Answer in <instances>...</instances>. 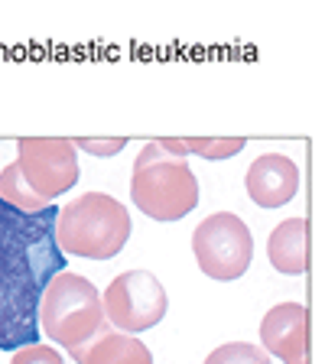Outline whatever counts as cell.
<instances>
[{"label":"cell","mask_w":325,"mask_h":364,"mask_svg":"<svg viewBox=\"0 0 325 364\" xmlns=\"http://www.w3.org/2000/svg\"><path fill=\"white\" fill-rule=\"evenodd\" d=\"M260 341L267 355L287 364H309V309L303 303L273 306L260 322Z\"/></svg>","instance_id":"ba28073f"},{"label":"cell","mask_w":325,"mask_h":364,"mask_svg":"<svg viewBox=\"0 0 325 364\" xmlns=\"http://www.w3.org/2000/svg\"><path fill=\"white\" fill-rule=\"evenodd\" d=\"M78 364H153V355L140 338L127 332H101L85 348L72 351Z\"/></svg>","instance_id":"8fae6325"},{"label":"cell","mask_w":325,"mask_h":364,"mask_svg":"<svg viewBox=\"0 0 325 364\" xmlns=\"http://www.w3.org/2000/svg\"><path fill=\"white\" fill-rule=\"evenodd\" d=\"M130 198L146 218L179 221L189 212H196L198 179L189 169L186 156H176V153L163 150L159 140H150L134 159Z\"/></svg>","instance_id":"3957f363"},{"label":"cell","mask_w":325,"mask_h":364,"mask_svg":"<svg viewBox=\"0 0 325 364\" xmlns=\"http://www.w3.org/2000/svg\"><path fill=\"white\" fill-rule=\"evenodd\" d=\"M309 221L306 218H287L270 231L267 237V257H270L273 270L299 277L309 270Z\"/></svg>","instance_id":"30bf717a"},{"label":"cell","mask_w":325,"mask_h":364,"mask_svg":"<svg viewBox=\"0 0 325 364\" xmlns=\"http://www.w3.org/2000/svg\"><path fill=\"white\" fill-rule=\"evenodd\" d=\"M244 189L260 208H280L299 192V169L283 153H264L250 163Z\"/></svg>","instance_id":"9c48e42d"},{"label":"cell","mask_w":325,"mask_h":364,"mask_svg":"<svg viewBox=\"0 0 325 364\" xmlns=\"http://www.w3.org/2000/svg\"><path fill=\"white\" fill-rule=\"evenodd\" d=\"M55 215V205L30 215L0 198V351L39 345V296L65 270Z\"/></svg>","instance_id":"6da1fadb"},{"label":"cell","mask_w":325,"mask_h":364,"mask_svg":"<svg viewBox=\"0 0 325 364\" xmlns=\"http://www.w3.org/2000/svg\"><path fill=\"white\" fill-rule=\"evenodd\" d=\"M202 364H270V355L250 341H228V345H218Z\"/></svg>","instance_id":"4fadbf2b"},{"label":"cell","mask_w":325,"mask_h":364,"mask_svg":"<svg viewBox=\"0 0 325 364\" xmlns=\"http://www.w3.org/2000/svg\"><path fill=\"white\" fill-rule=\"evenodd\" d=\"M39 332L68 351L85 348L101 332H107L98 287L78 273H55L39 296Z\"/></svg>","instance_id":"277c9868"},{"label":"cell","mask_w":325,"mask_h":364,"mask_svg":"<svg viewBox=\"0 0 325 364\" xmlns=\"http://www.w3.org/2000/svg\"><path fill=\"white\" fill-rule=\"evenodd\" d=\"M10 364H65L62 355L49 345H26V348L14 351V361Z\"/></svg>","instance_id":"9a60e30c"},{"label":"cell","mask_w":325,"mask_h":364,"mask_svg":"<svg viewBox=\"0 0 325 364\" xmlns=\"http://www.w3.org/2000/svg\"><path fill=\"white\" fill-rule=\"evenodd\" d=\"M16 169L43 202L53 205L78 182L75 144L65 136H23L16 140Z\"/></svg>","instance_id":"52a82bcc"},{"label":"cell","mask_w":325,"mask_h":364,"mask_svg":"<svg viewBox=\"0 0 325 364\" xmlns=\"http://www.w3.org/2000/svg\"><path fill=\"white\" fill-rule=\"evenodd\" d=\"M75 150H88L91 156H114V153H121L127 146L124 136H114V140H91V136H82V140H72Z\"/></svg>","instance_id":"2e32d148"},{"label":"cell","mask_w":325,"mask_h":364,"mask_svg":"<svg viewBox=\"0 0 325 364\" xmlns=\"http://www.w3.org/2000/svg\"><path fill=\"white\" fill-rule=\"evenodd\" d=\"M101 306H105V318L111 326H117L127 335H137L163 322L169 299L163 283L150 270H127L111 280V287L101 296Z\"/></svg>","instance_id":"8992f818"},{"label":"cell","mask_w":325,"mask_h":364,"mask_svg":"<svg viewBox=\"0 0 325 364\" xmlns=\"http://www.w3.org/2000/svg\"><path fill=\"white\" fill-rule=\"evenodd\" d=\"M186 153H198L205 159H228L235 153L244 150L241 136H231V140H215V136H196V140H182Z\"/></svg>","instance_id":"5bb4252c"},{"label":"cell","mask_w":325,"mask_h":364,"mask_svg":"<svg viewBox=\"0 0 325 364\" xmlns=\"http://www.w3.org/2000/svg\"><path fill=\"white\" fill-rule=\"evenodd\" d=\"M130 241V212L114 196L85 192L55 215V244L62 254L111 260Z\"/></svg>","instance_id":"7a4b0ae2"},{"label":"cell","mask_w":325,"mask_h":364,"mask_svg":"<svg viewBox=\"0 0 325 364\" xmlns=\"http://www.w3.org/2000/svg\"><path fill=\"white\" fill-rule=\"evenodd\" d=\"M192 254L205 277L238 280L254 260V237L235 212H215L192 231Z\"/></svg>","instance_id":"5b68a950"},{"label":"cell","mask_w":325,"mask_h":364,"mask_svg":"<svg viewBox=\"0 0 325 364\" xmlns=\"http://www.w3.org/2000/svg\"><path fill=\"white\" fill-rule=\"evenodd\" d=\"M0 198L7 205H14L16 212H43L49 202H43V198L36 196V192L26 186V179L20 176V169H16V163H10V166L0 169Z\"/></svg>","instance_id":"7c38bea8"}]
</instances>
